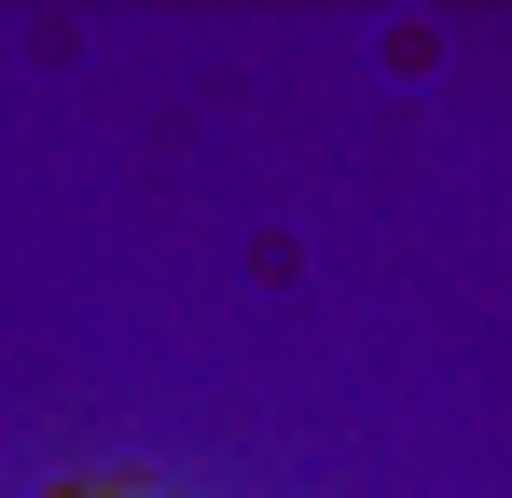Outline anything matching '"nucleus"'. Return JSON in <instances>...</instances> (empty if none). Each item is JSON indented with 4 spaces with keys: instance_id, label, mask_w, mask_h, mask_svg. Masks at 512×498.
I'll use <instances>...</instances> for the list:
<instances>
[{
    "instance_id": "f257e3e1",
    "label": "nucleus",
    "mask_w": 512,
    "mask_h": 498,
    "mask_svg": "<svg viewBox=\"0 0 512 498\" xmlns=\"http://www.w3.org/2000/svg\"><path fill=\"white\" fill-rule=\"evenodd\" d=\"M56 498H153V485H56Z\"/></svg>"
}]
</instances>
